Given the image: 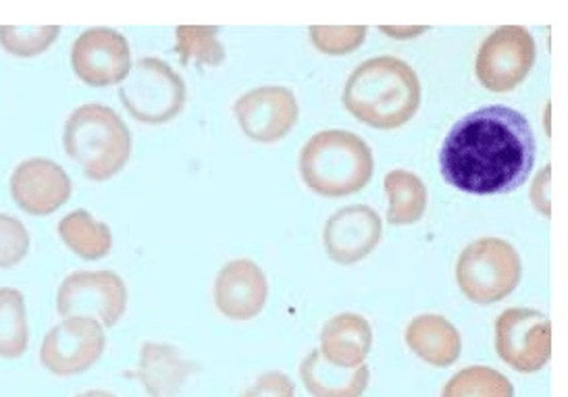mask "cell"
<instances>
[{
	"mask_svg": "<svg viewBox=\"0 0 568 397\" xmlns=\"http://www.w3.org/2000/svg\"><path fill=\"white\" fill-rule=\"evenodd\" d=\"M30 252V233L11 215L0 213V268L18 266Z\"/></svg>",
	"mask_w": 568,
	"mask_h": 397,
	"instance_id": "cell-27",
	"label": "cell"
},
{
	"mask_svg": "<svg viewBox=\"0 0 568 397\" xmlns=\"http://www.w3.org/2000/svg\"><path fill=\"white\" fill-rule=\"evenodd\" d=\"M63 149L88 180L109 182L132 156V132L111 106L90 102L69 115Z\"/></svg>",
	"mask_w": 568,
	"mask_h": 397,
	"instance_id": "cell-3",
	"label": "cell"
},
{
	"mask_svg": "<svg viewBox=\"0 0 568 397\" xmlns=\"http://www.w3.org/2000/svg\"><path fill=\"white\" fill-rule=\"evenodd\" d=\"M11 196L28 215H52L71 198V180L51 159H26L11 175Z\"/></svg>",
	"mask_w": 568,
	"mask_h": 397,
	"instance_id": "cell-14",
	"label": "cell"
},
{
	"mask_svg": "<svg viewBox=\"0 0 568 397\" xmlns=\"http://www.w3.org/2000/svg\"><path fill=\"white\" fill-rule=\"evenodd\" d=\"M535 165L529 121L508 106H484L454 123L439 150L442 177L473 196L515 192Z\"/></svg>",
	"mask_w": 568,
	"mask_h": 397,
	"instance_id": "cell-1",
	"label": "cell"
},
{
	"mask_svg": "<svg viewBox=\"0 0 568 397\" xmlns=\"http://www.w3.org/2000/svg\"><path fill=\"white\" fill-rule=\"evenodd\" d=\"M301 377L306 391L313 397H363L367 391V365L337 368L327 363L318 349H313L301 365Z\"/></svg>",
	"mask_w": 568,
	"mask_h": 397,
	"instance_id": "cell-19",
	"label": "cell"
},
{
	"mask_svg": "<svg viewBox=\"0 0 568 397\" xmlns=\"http://www.w3.org/2000/svg\"><path fill=\"white\" fill-rule=\"evenodd\" d=\"M384 233L382 216L367 204L339 208L325 223L323 244L337 265H356L377 248Z\"/></svg>",
	"mask_w": 568,
	"mask_h": 397,
	"instance_id": "cell-13",
	"label": "cell"
},
{
	"mask_svg": "<svg viewBox=\"0 0 568 397\" xmlns=\"http://www.w3.org/2000/svg\"><path fill=\"white\" fill-rule=\"evenodd\" d=\"M104 348L106 337L101 323L73 316L47 333L40 348V363L54 377H73L97 365Z\"/></svg>",
	"mask_w": 568,
	"mask_h": 397,
	"instance_id": "cell-10",
	"label": "cell"
},
{
	"mask_svg": "<svg viewBox=\"0 0 568 397\" xmlns=\"http://www.w3.org/2000/svg\"><path fill=\"white\" fill-rule=\"evenodd\" d=\"M344 106L375 130H398L420 106L417 71L396 57L368 59L352 71L344 88Z\"/></svg>",
	"mask_w": 568,
	"mask_h": 397,
	"instance_id": "cell-2",
	"label": "cell"
},
{
	"mask_svg": "<svg viewBox=\"0 0 568 397\" xmlns=\"http://www.w3.org/2000/svg\"><path fill=\"white\" fill-rule=\"evenodd\" d=\"M128 308V287L113 271H75L57 292L63 318H92L102 329L115 327Z\"/></svg>",
	"mask_w": 568,
	"mask_h": 397,
	"instance_id": "cell-7",
	"label": "cell"
},
{
	"mask_svg": "<svg viewBox=\"0 0 568 397\" xmlns=\"http://www.w3.org/2000/svg\"><path fill=\"white\" fill-rule=\"evenodd\" d=\"M267 296V277L254 261L237 258L219 271L213 298L225 318L251 320L263 313Z\"/></svg>",
	"mask_w": 568,
	"mask_h": 397,
	"instance_id": "cell-15",
	"label": "cell"
},
{
	"mask_svg": "<svg viewBox=\"0 0 568 397\" xmlns=\"http://www.w3.org/2000/svg\"><path fill=\"white\" fill-rule=\"evenodd\" d=\"M535 40L527 28L501 26L485 38L477 52V80L489 92H510L534 69Z\"/></svg>",
	"mask_w": 568,
	"mask_h": 397,
	"instance_id": "cell-8",
	"label": "cell"
},
{
	"mask_svg": "<svg viewBox=\"0 0 568 397\" xmlns=\"http://www.w3.org/2000/svg\"><path fill=\"white\" fill-rule=\"evenodd\" d=\"M234 113L246 138L261 144H275L294 130L301 109L292 90L284 85H261L237 99Z\"/></svg>",
	"mask_w": 568,
	"mask_h": 397,
	"instance_id": "cell-11",
	"label": "cell"
},
{
	"mask_svg": "<svg viewBox=\"0 0 568 397\" xmlns=\"http://www.w3.org/2000/svg\"><path fill=\"white\" fill-rule=\"evenodd\" d=\"M375 161L367 142L346 130L313 135L301 152L304 183L323 198H342L361 192L373 177Z\"/></svg>",
	"mask_w": 568,
	"mask_h": 397,
	"instance_id": "cell-4",
	"label": "cell"
},
{
	"mask_svg": "<svg viewBox=\"0 0 568 397\" xmlns=\"http://www.w3.org/2000/svg\"><path fill=\"white\" fill-rule=\"evenodd\" d=\"M75 75L94 88L123 82L132 71V50L125 35L111 28H90L71 47Z\"/></svg>",
	"mask_w": 568,
	"mask_h": 397,
	"instance_id": "cell-12",
	"label": "cell"
},
{
	"mask_svg": "<svg viewBox=\"0 0 568 397\" xmlns=\"http://www.w3.org/2000/svg\"><path fill=\"white\" fill-rule=\"evenodd\" d=\"M387 35L394 38H415L418 33L425 32V28H408V30H394V28H382Z\"/></svg>",
	"mask_w": 568,
	"mask_h": 397,
	"instance_id": "cell-30",
	"label": "cell"
},
{
	"mask_svg": "<svg viewBox=\"0 0 568 397\" xmlns=\"http://www.w3.org/2000/svg\"><path fill=\"white\" fill-rule=\"evenodd\" d=\"M442 397H515V387L496 368L468 366L446 383Z\"/></svg>",
	"mask_w": 568,
	"mask_h": 397,
	"instance_id": "cell-24",
	"label": "cell"
},
{
	"mask_svg": "<svg viewBox=\"0 0 568 397\" xmlns=\"http://www.w3.org/2000/svg\"><path fill=\"white\" fill-rule=\"evenodd\" d=\"M196 373L199 366L175 346L146 342L140 349L138 368L125 373V377L140 381L149 397H178Z\"/></svg>",
	"mask_w": 568,
	"mask_h": 397,
	"instance_id": "cell-16",
	"label": "cell"
},
{
	"mask_svg": "<svg viewBox=\"0 0 568 397\" xmlns=\"http://www.w3.org/2000/svg\"><path fill=\"white\" fill-rule=\"evenodd\" d=\"M59 235L65 246L84 261H101L113 248V233L109 225L82 208L59 221Z\"/></svg>",
	"mask_w": 568,
	"mask_h": 397,
	"instance_id": "cell-20",
	"label": "cell"
},
{
	"mask_svg": "<svg viewBox=\"0 0 568 397\" xmlns=\"http://www.w3.org/2000/svg\"><path fill=\"white\" fill-rule=\"evenodd\" d=\"M517 250L500 237H484L460 252L456 282L475 304H496L508 298L520 282Z\"/></svg>",
	"mask_w": 568,
	"mask_h": 397,
	"instance_id": "cell-5",
	"label": "cell"
},
{
	"mask_svg": "<svg viewBox=\"0 0 568 397\" xmlns=\"http://www.w3.org/2000/svg\"><path fill=\"white\" fill-rule=\"evenodd\" d=\"M213 26H180L175 30V52L182 65L219 67L225 61V47Z\"/></svg>",
	"mask_w": 568,
	"mask_h": 397,
	"instance_id": "cell-23",
	"label": "cell"
},
{
	"mask_svg": "<svg viewBox=\"0 0 568 397\" xmlns=\"http://www.w3.org/2000/svg\"><path fill=\"white\" fill-rule=\"evenodd\" d=\"M384 187L389 200V225H413L423 218L427 211V187L415 173L402 169L389 171Z\"/></svg>",
	"mask_w": 568,
	"mask_h": 397,
	"instance_id": "cell-21",
	"label": "cell"
},
{
	"mask_svg": "<svg viewBox=\"0 0 568 397\" xmlns=\"http://www.w3.org/2000/svg\"><path fill=\"white\" fill-rule=\"evenodd\" d=\"M185 96L182 75L156 57H144L134 63L119 88V99L128 113L149 125L173 121L184 111Z\"/></svg>",
	"mask_w": 568,
	"mask_h": 397,
	"instance_id": "cell-6",
	"label": "cell"
},
{
	"mask_svg": "<svg viewBox=\"0 0 568 397\" xmlns=\"http://www.w3.org/2000/svg\"><path fill=\"white\" fill-rule=\"evenodd\" d=\"M308 32H311L313 47L318 52L332 54V57L351 54L354 50L361 49L365 38H367V28L365 26H342V28L313 26Z\"/></svg>",
	"mask_w": 568,
	"mask_h": 397,
	"instance_id": "cell-26",
	"label": "cell"
},
{
	"mask_svg": "<svg viewBox=\"0 0 568 397\" xmlns=\"http://www.w3.org/2000/svg\"><path fill=\"white\" fill-rule=\"evenodd\" d=\"M496 352L518 373H537L551 356L548 316L531 308H508L496 318Z\"/></svg>",
	"mask_w": 568,
	"mask_h": 397,
	"instance_id": "cell-9",
	"label": "cell"
},
{
	"mask_svg": "<svg viewBox=\"0 0 568 397\" xmlns=\"http://www.w3.org/2000/svg\"><path fill=\"white\" fill-rule=\"evenodd\" d=\"M59 33V26H0V47L13 57L32 59L51 49Z\"/></svg>",
	"mask_w": 568,
	"mask_h": 397,
	"instance_id": "cell-25",
	"label": "cell"
},
{
	"mask_svg": "<svg viewBox=\"0 0 568 397\" xmlns=\"http://www.w3.org/2000/svg\"><path fill=\"white\" fill-rule=\"evenodd\" d=\"M294 381L282 370H268L251 385L242 397H294Z\"/></svg>",
	"mask_w": 568,
	"mask_h": 397,
	"instance_id": "cell-28",
	"label": "cell"
},
{
	"mask_svg": "<svg viewBox=\"0 0 568 397\" xmlns=\"http://www.w3.org/2000/svg\"><path fill=\"white\" fill-rule=\"evenodd\" d=\"M75 397H118L115 394H111V391H104V389H90V391H84V394H80V396Z\"/></svg>",
	"mask_w": 568,
	"mask_h": 397,
	"instance_id": "cell-31",
	"label": "cell"
},
{
	"mask_svg": "<svg viewBox=\"0 0 568 397\" xmlns=\"http://www.w3.org/2000/svg\"><path fill=\"white\" fill-rule=\"evenodd\" d=\"M548 177H550V166L541 169V173L537 175L531 190V200L534 206L544 216H550V196H548Z\"/></svg>",
	"mask_w": 568,
	"mask_h": 397,
	"instance_id": "cell-29",
	"label": "cell"
},
{
	"mask_svg": "<svg viewBox=\"0 0 568 397\" xmlns=\"http://www.w3.org/2000/svg\"><path fill=\"white\" fill-rule=\"evenodd\" d=\"M373 346V329L365 316L342 313L334 316L321 332V354L337 368L365 365Z\"/></svg>",
	"mask_w": 568,
	"mask_h": 397,
	"instance_id": "cell-17",
	"label": "cell"
},
{
	"mask_svg": "<svg viewBox=\"0 0 568 397\" xmlns=\"http://www.w3.org/2000/svg\"><path fill=\"white\" fill-rule=\"evenodd\" d=\"M406 344L427 365L446 368L460 356L463 339L448 318L420 315L406 327Z\"/></svg>",
	"mask_w": 568,
	"mask_h": 397,
	"instance_id": "cell-18",
	"label": "cell"
},
{
	"mask_svg": "<svg viewBox=\"0 0 568 397\" xmlns=\"http://www.w3.org/2000/svg\"><path fill=\"white\" fill-rule=\"evenodd\" d=\"M30 344L26 299L16 287H0V358L18 360Z\"/></svg>",
	"mask_w": 568,
	"mask_h": 397,
	"instance_id": "cell-22",
	"label": "cell"
}]
</instances>
